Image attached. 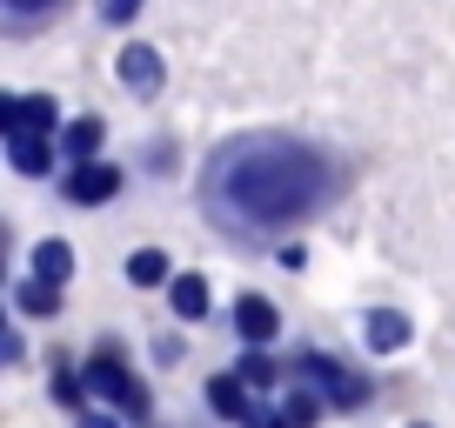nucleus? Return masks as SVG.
Returning a JSON list of instances; mask_svg holds the SVG:
<instances>
[{"instance_id":"aec40b11","label":"nucleus","mask_w":455,"mask_h":428,"mask_svg":"<svg viewBox=\"0 0 455 428\" xmlns=\"http://www.w3.org/2000/svg\"><path fill=\"white\" fill-rule=\"evenodd\" d=\"M94 7H100V20H108V28H128V20L141 14L148 0H94Z\"/></svg>"},{"instance_id":"2eb2a0df","label":"nucleus","mask_w":455,"mask_h":428,"mask_svg":"<svg viewBox=\"0 0 455 428\" xmlns=\"http://www.w3.org/2000/svg\"><path fill=\"white\" fill-rule=\"evenodd\" d=\"M14 314H28V321H54L60 314V288L54 281H14Z\"/></svg>"},{"instance_id":"dca6fc26","label":"nucleus","mask_w":455,"mask_h":428,"mask_svg":"<svg viewBox=\"0 0 455 428\" xmlns=\"http://www.w3.org/2000/svg\"><path fill=\"white\" fill-rule=\"evenodd\" d=\"M128 281L134 288H168L174 281V261L161 255V248H134V255H128Z\"/></svg>"},{"instance_id":"6e6552de","label":"nucleus","mask_w":455,"mask_h":428,"mask_svg":"<svg viewBox=\"0 0 455 428\" xmlns=\"http://www.w3.org/2000/svg\"><path fill=\"white\" fill-rule=\"evenodd\" d=\"M362 342H369L375 355H402V348L415 342V321L402 308H369L362 314Z\"/></svg>"},{"instance_id":"f03ea898","label":"nucleus","mask_w":455,"mask_h":428,"mask_svg":"<svg viewBox=\"0 0 455 428\" xmlns=\"http://www.w3.org/2000/svg\"><path fill=\"white\" fill-rule=\"evenodd\" d=\"M81 382H87V395H94V401H108L114 415H148V382L128 369L121 342H94V355H87Z\"/></svg>"},{"instance_id":"4be33fe9","label":"nucleus","mask_w":455,"mask_h":428,"mask_svg":"<svg viewBox=\"0 0 455 428\" xmlns=\"http://www.w3.org/2000/svg\"><path fill=\"white\" fill-rule=\"evenodd\" d=\"M275 261H282V268H295V274H301V268H308V255H301V248H295V242H282V248H275Z\"/></svg>"},{"instance_id":"ddd939ff","label":"nucleus","mask_w":455,"mask_h":428,"mask_svg":"<svg viewBox=\"0 0 455 428\" xmlns=\"http://www.w3.org/2000/svg\"><path fill=\"white\" fill-rule=\"evenodd\" d=\"M60 14H68V0H0L7 34H34L41 20H60Z\"/></svg>"},{"instance_id":"0eeeda50","label":"nucleus","mask_w":455,"mask_h":428,"mask_svg":"<svg viewBox=\"0 0 455 428\" xmlns=\"http://www.w3.org/2000/svg\"><path fill=\"white\" fill-rule=\"evenodd\" d=\"M235 335H242L248 348H268L275 335H282V308H275L268 295H255V288L235 295Z\"/></svg>"},{"instance_id":"f8f14e48","label":"nucleus","mask_w":455,"mask_h":428,"mask_svg":"<svg viewBox=\"0 0 455 428\" xmlns=\"http://www.w3.org/2000/svg\"><path fill=\"white\" fill-rule=\"evenodd\" d=\"M54 134H7V161H14V174H47L54 168Z\"/></svg>"},{"instance_id":"f3484780","label":"nucleus","mask_w":455,"mask_h":428,"mask_svg":"<svg viewBox=\"0 0 455 428\" xmlns=\"http://www.w3.org/2000/svg\"><path fill=\"white\" fill-rule=\"evenodd\" d=\"M322 408H328V401L315 395V388H295V395L282 401V422L288 428H315V422H322Z\"/></svg>"},{"instance_id":"20e7f679","label":"nucleus","mask_w":455,"mask_h":428,"mask_svg":"<svg viewBox=\"0 0 455 428\" xmlns=\"http://www.w3.org/2000/svg\"><path fill=\"white\" fill-rule=\"evenodd\" d=\"M60 107L54 94H0V134H54Z\"/></svg>"},{"instance_id":"a211bd4d","label":"nucleus","mask_w":455,"mask_h":428,"mask_svg":"<svg viewBox=\"0 0 455 428\" xmlns=\"http://www.w3.org/2000/svg\"><path fill=\"white\" fill-rule=\"evenodd\" d=\"M235 375H242L248 388H275V382H282V369L268 361V348H248V355L235 361Z\"/></svg>"},{"instance_id":"7ed1b4c3","label":"nucleus","mask_w":455,"mask_h":428,"mask_svg":"<svg viewBox=\"0 0 455 428\" xmlns=\"http://www.w3.org/2000/svg\"><path fill=\"white\" fill-rule=\"evenodd\" d=\"M301 382H308L328 408H362V401H369V382H362L348 361L322 355V348H308V355H301Z\"/></svg>"},{"instance_id":"9b49d317","label":"nucleus","mask_w":455,"mask_h":428,"mask_svg":"<svg viewBox=\"0 0 455 428\" xmlns=\"http://www.w3.org/2000/svg\"><path fill=\"white\" fill-rule=\"evenodd\" d=\"M248 395H255V388H248L235 369L208 382V408H214V415H228V422H248V415H255V401H248Z\"/></svg>"},{"instance_id":"5701e85b","label":"nucleus","mask_w":455,"mask_h":428,"mask_svg":"<svg viewBox=\"0 0 455 428\" xmlns=\"http://www.w3.org/2000/svg\"><path fill=\"white\" fill-rule=\"evenodd\" d=\"M248 428H288V422H282V415H268V408H255V415H248Z\"/></svg>"},{"instance_id":"4468645a","label":"nucleus","mask_w":455,"mask_h":428,"mask_svg":"<svg viewBox=\"0 0 455 428\" xmlns=\"http://www.w3.org/2000/svg\"><path fill=\"white\" fill-rule=\"evenodd\" d=\"M68 274H74V242H60V234L34 242V281H54V288H68Z\"/></svg>"},{"instance_id":"b1692460","label":"nucleus","mask_w":455,"mask_h":428,"mask_svg":"<svg viewBox=\"0 0 455 428\" xmlns=\"http://www.w3.org/2000/svg\"><path fill=\"white\" fill-rule=\"evenodd\" d=\"M409 428H428V422H409Z\"/></svg>"},{"instance_id":"412c9836","label":"nucleus","mask_w":455,"mask_h":428,"mask_svg":"<svg viewBox=\"0 0 455 428\" xmlns=\"http://www.w3.org/2000/svg\"><path fill=\"white\" fill-rule=\"evenodd\" d=\"M74 428H121V415L114 408H87V415H74Z\"/></svg>"},{"instance_id":"f257e3e1","label":"nucleus","mask_w":455,"mask_h":428,"mask_svg":"<svg viewBox=\"0 0 455 428\" xmlns=\"http://www.w3.org/2000/svg\"><path fill=\"white\" fill-rule=\"evenodd\" d=\"M335 194V168L301 134H235L201 174L208 221H221L235 242H268L282 228H301Z\"/></svg>"},{"instance_id":"1a4fd4ad","label":"nucleus","mask_w":455,"mask_h":428,"mask_svg":"<svg viewBox=\"0 0 455 428\" xmlns=\"http://www.w3.org/2000/svg\"><path fill=\"white\" fill-rule=\"evenodd\" d=\"M100 141H108V121L100 115H81L60 128V161L68 168H87V161H100Z\"/></svg>"},{"instance_id":"9d476101","label":"nucleus","mask_w":455,"mask_h":428,"mask_svg":"<svg viewBox=\"0 0 455 428\" xmlns=\"http://www.w3.org/2000/svg\"><path fill=\"white\" fill-rule=\"evenodd\" d=\"M168 308H174V321H208V308H214V288H208V274H174L168 281Z\"/></svg>"},{"instance_id":"6ab92c4d","label":"nucleus","mask_w":455,"mask_h":428,"mask_svg":"<svg viewBox=\"0 0 455 428\" xmlns=\"http://www.w3.org/2000/svg\"><path fill=\"white\" fill-rule=\"evenodd\" d=\"M47 388H54V401H60V408L87 415V382H81L74 369H54V382H47Z\"/></svg>"},{"instance_id":"39448f33","label":"nucleus","mask_w":455,"mask_h":428,"mask_svg":"<svg viewBox=\"0 0 455 428\" xmlns=\"http://www.w3.org/2000/svg\"><path fill=\"white\" fill-rule=\"evenodd\" d=\"M60 194H68L74 208H108V201L121 194V168H114V161H87V168H68V174H60Z\"/></svg>"},{"instance_id":"423d86ee","label":"nucleus","mask_w":455,"mask_h":428,"mask_svg":"<svg viewBox=\"0 0 455 428\" xmlns=\"http://www.w3.org/2000/svg\"><path fill=\"white\" fill-rule=\"evenodd\" d=\"M114 74H121V87H134V94H161V81H168V60H161V47L128 41L121 54H114Z\"/></svg>"}]
</instances>
